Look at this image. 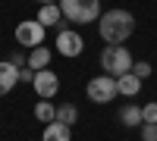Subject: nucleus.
Instances as JSON below:
<instances>
[{"instance_id":"f257e3e1","label":"nucleus","mask_w":157,"mask_h":141,"mask_svg":"<svg viewBox=\"0 0 157 141\" xmlns=\"http://www.w3.org/2000/svg\"><path fill=\"white\" fill-rule=\"evenodd\" d=\"M94 25H98V35L104 44H126L135 32V16L129 9H107V13H101V19Z\"/></svg>"},{"instance_id":"f03ea898","label":"nucleus","mask_w":157,"mask_h":141,"mask_svg":"<svg viewBox=\"0 0 157 141\" xmlns=\"http://www.w3.org/2000/svg\"><path fill=\"white\" fill-rule=\"evenodd\" d=\"M60 9L72 25H91L101 19V0H60Z\"/></svg>"},{"instance_id":"7ed1b4c3","label":"nucleus","mask_w":157,"mask_h":141,"mask_svg":"<svg viewBox=\"0 0 157 141\" xmlns=\"http://www.w3.org/2000/svg\"><path fill=\"white\" fill-rule=\"evenodd\" d=\"M101 69L107 75H113V79H120V75L132 72V54L123 44H107L101 50Z\"/></svg>"},{"instance_id":"20e7f679","label":"nucleus","mask_w":157,"mask_h":141,"mask_svg":"<svg viewBox=\"0 0 157 141\" xmlns=\"http://www.w3.org/2000/svg\"><path fill=\"white\" fill-rule=\"evenodd\" d=\"M85 94H88L91 104H110L113 97H120V88H116V79H113V75L101 72V75H94V79H88Z\"/></svg>"},{"instance_id":"39448f33","label":"nucleus","mask_w":157,"mask_h":141,"mask_svg":"<svg viewBox=\"0 0 157 141\" xmlns=\"http://www.w3.org/2000/svg\"><path fill=\"white\" fill-rule=\"evenodd\" d=\"M44 35H47V28H44L38 19H22V22L16 25V32H13L16 44H19V47H29V50L41 47V44H44Z\"/></svg>"},{"instance_id":"423d86ee","label":"nucleus","mask_w":157,"mask_h":141,"mask_svg":"<svg viewBox=\"0 0 157 141\" xmlns=\"http://www.w3.org/2000/svg\"><path fill=\"white\" fill-rule=\"evenodd\" d=\"M82 50H85V38H82V32H75V28H63V32H57V54H60V57L75 60V57H82Z\"/></svg>"},{"instance_id":"0eeeda50","label":"nucleus","mask_w":157,"mask_h":141,"mask_svg":"<svg viewBox=\"0 0 157 141\" xmlns=\"http://www.w3.org/2000/svg\"><path fill=\"white\" fill-rule=\"evenodd\" d=\"M32 88H35V94L41 100H50V97H57V91H60V75L50 72V69H38L35 79H32Z\"/></svg>"},{"instance_id":"6e6552de","label":"nucleus","mask_w":157,"mask_h":141,"mask_svg":"<svg viewBox=\"0 0 157 141\" xmlns=\"http://www.w3.org/2000/svg\"><path fill=\"white\" fill-rule=\"evenodd\" d=\"M38 22L44 25V28H57V32H63L66 28V19H63V9H60V3H41V9H38V16H35Z\"/></svg>"},{"instance_id":"1a4fd4ad","label":"nucleus","mask_w":157,"mask_h":141,"mask_svg":"<svg viewBox=\"0 0 157 141\" xmlns=\"http://www.w3.org/2000/svg\"><path fill=\"white\" fill-rule=\"evenodd\" d=\"M16 85H19V69L13 66L10 60H3V63H0V97L10 94Z\"/></svg>"},{"instance_id":"9d476101","label":"nucleus","mask_w":157,"mask_h":141,"mask_svg":"<svg viewBox=\"0 0 157 141\" xmlns=\"http://www.w3.org/2000/svg\"><path fill=\"white\" fill-rule=\"evenodd\" d=\"M41 141H72V129L54 119V122H47V125H44V132H41Z\"/></svg>"},{"instance_id":"9b49d317","label":"nucleus","mask_w":157,"mask_h":141,"mask_svg":"<svg viewBox=\"0 0 157 141\" xmlns=\"http://www.w3.org/2000/svg\"><path fill=\"white\" fill-rule=\"evenodd\" d=\"M116 88H120V97H138V91H141V79L135 72H126V75H120L116 79Z\"/></svg>"},{"instance_id":"f8f14e48","label":"nucleus","mask_w":157,"mask_h":141,"mask_svg":"<svg viewBox=\"0 0 157 141\" xmlns=\"http://www.w3.org/2000/svg\"><path fill=\"white\" fill-rule=\"evenodd\" d=\"M50 57H54V54H50V47H35V50H29V69H47L50 66Z\"/></svg>"},{"instance_id":"ddd939ff","label":"nucleus","mask_w":157,"mask_h":141,"mask_svg":"<svg viewBox=\"0 0 157 141\" xmlns=\"http://www.w3.org/2000/svg\"><path fill=\"white\" fill-rule=\"evenodd\" d=\"M120 122L129 125V129H132V125H141V122H145L141 107H138V104H123V107H120Z\"/></svg>"},{"instance_id":"4468645a","label":"nucleus","mask_w":157,"mask_h":141,"mask_svg":"<svg viewBox=\"0 0 157 141\" xmlns=\"http://www.w3.org/2000/svg\"><path fill=\"white\" fill-rule=\"evenodd\" d=\"M57 122H63V125H69V129H72V125L78 122V107H75V104H60V107H57Z\"/></svg>"},{"instance_id":"2eb2a0df","label":"nucleus","mask_w":157,"mask_h":141,"mask_svg":"<svg viewBox=\"0 0 157 141\" xmlns=\"http://www.w3.org/2000/svg\"><path fill=\"white\" fill-rule=\"evenodd\" d=\"M35 119L44 122V125L54 122V119H57V107L50 104V100H38V104H35Z\"/></svg>"},{"instance_id":"dca6fc26","label":"nucleus","mask_w":157,"mask_h":141,"mask_svg":"<svg viewBox=\"0 0 157 141\" xmlns=\"http://www.w3.org/2000/svg\"><path fill=\"white\" fill-rule=\"evenodd\" d=\"M138 135H141V141H157V122H141Z\"/></svg>"},{"instance_id":"f3484780","label":"nucleus","mask_w":157,"mask_h":141,"mask_svg":"<svg viewBox=\"0 0 157 141\" xmlns=\"http://www.w3.org/2000/svg\"><path fill=\"white\" fill-rule=\"evenodd\" d=\"M132 72L138 75L141 82H145V79H151V72H154V69H151V63H148V60H138V63H132Z\"/></svg>"},{"instance_id":"a211bd4d","label":"nucleus","mask_w":157,"mask_h":141,"mask_svg":"<svg viewBox=\"0 0 157 141\" xmlns=\"http://www.w3.org/2000/svg\"><path fill=\"white\" fill-rule=\"evenodd\" d=\"M10 63H13L16 69H25V66H29V54H22V50H13V54H10Z\"/></svg>"},{"instance_id":"6ab92c4d","label":"nucleus","mask_w":157,"mask_h":141,"mask_svg":"<svg viewBox=\"0 0 157 141\" xmlns=\"http://www.w3.org/2000/svg\"><path fill=\"white\" fill-rule=\"evenodd\" d=\"M141 116H145V122H157V100H151V104L141 107Z\"/></svg>"},{"instance_id":"aec40b11","label":"nucleus","mask_w":157,"mask_h":141,"mask_svg":"<svg viewBox=\"0 0 157 141\" xmlns=\"http://www.w3.org/2000/svg\"><path fill=\"white\" fill-rule=\"evenodd\" d=\"M32 79H35V69H19V82H25V85H32Z\"/></svg>"},{"instance_id":"412c9836","label":"nucleus","mask_w":157,"mask_h":141,"mask_svg":"<svg viewBox=\"0 0 157 141\" xmlns=\"http://www.w3.org/2000/svg\"><path fill=\"white\" fill-rule=\"evenodd\" d=\"M38 3H60V0H38Z\"/></svg>"}]
</instances>
